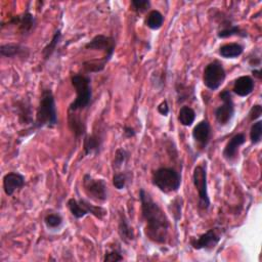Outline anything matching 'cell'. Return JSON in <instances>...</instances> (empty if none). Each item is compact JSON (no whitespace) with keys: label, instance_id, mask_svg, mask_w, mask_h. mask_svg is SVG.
<instances>
[{"label":"cell","instance_id":"cell-11","mask_svg":"<svg viewBox=\"0 0 262 262\" xmlns=\"http://www.w3.org/2000/svg\"><path fill=\"white\" fill-rule=\"evenodd\" d=\"M221 239L220 230L216 227L208 229L205 233H202L198 237L190 238V246L194 250L212 251L216 248Z\"/></svg>","mask_w":262,"mask_h":262},{"label":"cell","instance_id":"cell-2","mask_svg":"<svg viewBox=\"0 0 262 262\" xmlns=\"http://www.w3.org/2000/svg\"><path fill=\"white\" fill-rule=\"evenodd\" d=\"M57 124L58 116L53 92L50 88H43L36 110L35 123L32 129H42L44 127L53 128Z\"/></svg>","mask_w":262,"mask_h":262},{"label":"cell","instance_id":"cell-22","mask_svg":"<svg viewBox=\"0 0 262 262\" xmlns=\"http://www.w3.org/2000/svg\"><path fill=\"white\" fill-rule=\"evenodd\" d=\"M118 233L122 242L125 244H130L135 239V233L130 225L129 219L124 212H120L119 214V222H118Z\"/></svg>","mask_w":262,"mask_h":262},{"label":"cell","instance_id":"cell-16","mask_svg":"<svg viewBox=\"0 0 262 262\" xmlns=\"http://www.w3.org/2000/svg\"><path fill=\"white\" fill-rule=\"evenodd\" d=\"M191 136L201 148H206L212 137V129L208 120L200 121L192 129Z\"/></svg>","mask_w":262,"mask_h":262},{"label":"cell","instance_id":"cell-28","mask_svg":"<svg viewBox=\"0 0 262 262\" xmlns=\"http://www.w3.org/2000/svg\"><path fill=\"white\" fill-rule=\"evenodd\" d=\"M44 224L49 230H55L59 229L63 224V218L60 213L54 212V213H48L45 215Z\"/></svg>","mask_w":262,"mask_h":262},{"label":"cell","instance_id":"cell-12","mask_svg":"<svg viewBox=\"0 0 262 262\" xmlns=\"http://www.w3.org/2000/svg\"><path fill=\"white\" fill-rule=\"evenodd\" d=\"M6 24L7 26L15 27L21 36H28L35 30L37 26V20L33 13L25 11L20 14L10 17L6 21Z\"/></svg>","mask_w":262,"mask_h":262},{"label":"cell","instance_id":"cell-5","mask_svg":"<svg viewBox=\"0 0 262 262\" xmlns=\"http://www.w3.org/2000/svg\"><path fill=\"white\" fill-rule=\"evenodd\" d=\"M208 175L206 162L196 165L192 171V183L198 191L199 208L203 211H207L210 208L211 201L208 193Z\"/></svg>","mask_w":262,"mask_h":262},{"label":"cell","instance_id":"cell-3","mask_svg":"<svg viewBox=\"0 0 262 262\" xmlns=\"http://www.w3.org/2000/svg\"><path fill=\"white\" fill-rule=\"evenodd\" d=\"M71 83L75 89L76 97L70 103L68 111L81 112L90 107L93 101L91 78L86 74L72 73Z\"/></svg>","mask_w":262,"mask_h":262},{"label":"cell","instance_id":"cell-34","mask_svg":"<svg viewBox=\"0 0 262 262\" xmlns=\"http://www.w3.org/2000/svg\"><path fill=\"white\" fill-rule=\"evenodd\" d=\"M172 215L174 217V220L177 222L181 218V212H182V199L180 196L175 198L172 203Z\"/></svg>","mask_w":262,"mask_h":262},{"label":"cell","instance_id":"cell-37","mask_svg":"<svg viewBox=\"0 0 262 262\" xmlns=\"http://www.w3.org/2000/svg\"><path fill=\"white\" fill-rule=\"evenodd\" d=\"M157 111L159 114H161L162 116H168V114L170 113V107H169V104H168V101L165 99L163 100L162 102H160L157 106Z\"/></svg>","mask_w":262,"mask_h":262},{"label":"cell","instance_id":"cell-20","mask_svg":"<svg viewBox=\"0 0 262 262\" xmlns=\"http://www.w3.org/2000/svg\"><path fill=\"white\" fill-rule=\"evenodd\" d=\"M0 54L2 57L27 58L30 54V49L18 43H5L0 46Z\"/></svg>","mask_w":262,"mask_h":262},{"label":"cell","instance_id":"cell-25","mask_svg":"<svg viewBox=\"0 0 262 262\" xmlns=\"http://www.w3.org/2000/svg\"><path fill=\"white\" fill-rule=\"evenodd\" d=\"M195 112L194 110L189 105H182L178 111V122L184 126L189 127L191 126L195 121Z\"/></svg>","mask_w":262,"mask_h":262},{"label":"cell","instance_id":"cell-40","mask_svg":"<svg viewBox=\"0 0 262 262\" xmlns=\"http://www.w3.org/2000/svg\"><path fill=\"white\" fill-rule=\"evenodd\" d=\"M252 75L254 76V78L258 79V80H261V77H262V72H261V69L258 68V69H253L252 70Z\"/></svg>","mask_w":262,"mask_h":262},{"label":"cell","instance_id":"cell-26","mask_svg":"<svg viewBox=\"0 0 262 262\" xmlns=\"http://www.w3.org/2000/svg\"><path fill=\"white\" fill-rule=\"evenodd\" d=\"M60 39H61V31H60V29H57L55 31V33L53 34L49 43H47L46 46L42 49V56H43L44 60H48L51 57V55L55 51L58 43L60 42Z\"/></svg>","mask_w":262,"mask_h":262},{"label":"cell","instance_id":"cell-30","mask_svg":"<svg viewBox=\"0 0 262 262\" xmlns=\"http://www.w3.org/2000/svg\"><path fill=\"white\" fill-rule=\"evenodd\" d=\"M249 135H250V141L252 142V144L256 145L260 143L262 139V121L261 120L255 121L252 124Z\"/></svg>","mask_w":262,"mask_h":262},{"label":"cell","instance_id":"cell-21","mask_svg":"<svg viewBox=\"0 0 262 262\" xmlns=\"http://www.w3.org/2000/svg\"><path fill=\"white\" fill-rule=\"evenodd\" d=\"M255 88V81L251 76L244 75L235 79L233 86H232V92L235 93L237 96L246 97L250 95Z\"/></svg>","mask_w":262,"mask_h":262},{"label":"cell","instance_id":"cell-19","mask_svg":"<svg viewBox=\"0 0 262 262\" xmlns=\"http://www.w3.org/2000/svg\"><path fill=\"white\" fill-rule=\"evenodd\" d=\"M232 36L246 38L248 37V33L238 25H234L230 18H225L220 23L219 29L217 31V37L220 39H225Z\"/></svg>","mask_w":262,"mask_h":262},{"label":"cell","instance_id":"cell-9","mask_svg":"<svg viewBox=\"0 0 262 262\" xmlns=\"http://www.w3.org/2000/svg\"><path fill=\"white\" fill-rule=\"evenodd\" d=\"M219 99L222 103L215 108L214 117L218 125L226 126L231 122L235 113L232 94L228 89H223L219 93Z\"/></svg>","mask_w":262,"mask_h":262},{"label":"cell","instance_id":"cell-14","mask_svg":"<svg viewBox=\"0 0 262 262\" xmlns=\"http://www.w3.org/2000/svg\"><path fill=\"white\" fill-rule=\"evenodd\" d=\"M246 142V135L245 133H236L234 134L225 144L222 150L223 159L228 163H233L236 161L238 157L239 147Z\"/></svg>","mask_w":262,"mask_h":262},{"label":"cell","instance_id":"cell-35","mask_svg":"<svg viewBox=\"0 0 262 262\" xmlns=\"http://www.w3.org/2000/svg\"><path fill=\"white\" fill-rule=\"evenodd\" d=\"M124 260V257L122 256L121 252L118 249H110L105 252L104 257H103V261H112V262H116V261H122Z\"/></svg>","mask_w":262,"mask_h":262},{"label":"cell","instance_id":"cell-13","mask_svg":"<svg viewBox=\"0 0 262 262\" xmlns=\"http://www.w3.org/2000/svg\"><path fill=\"white\" fill-rule=\"evenodd\" d=\"M104 141V131L101 128L94 129L92 133L85 134L83 137V151L85 156L97 155L102 148Z\"/></svg>","mask_w":262,"mask_h":262},{"label":"cell","instance_id":"cell-36","mask_svg":"<svg viewBox=\"0 0 262 262\" xmlns=\"http://www.w3.org/2000/svg\"><path fill=\"white\" fill-rule=\"evenodd\" d=\"M262 115V106L261 104H254L252 105V107L250 108L249 113H248V117H249V120L252 121V122H255L257 121Z\"/></svg>","mask_w":262,"mask_h":262},{"label":"cell","instance_id":"cell-32","mask_svg":"<svg viewBox=\"0 0 262 262\" xmlns=\"http://www.w3.org/2000/svg\"><path fill=\"white\" fill-rule=\"evenodd\" d=\"M189 86H185L183 84H177L176 92H177V99L178 102H183L187 100L190 96H193V90H189Z\"/></svg>","mask_w":262,"mask_h":262},{"label":"cell","instance_id":"cell-17","mask_svg":"<svg viewBox=\"0 0 262 262\" xmlns=\"http://www.w3.org/2000/svg\"><path fill=\"white\" fill-rule=\"evenodd\" d=\"M26 185V178L19 172H8L3 176V190L6 195L11 196L15 191Z\"/></svg>","mask_w":262,"mask_h":262},{"label":"cell","instance_id":"cell-10","mask_svg":"<svg viewBox=\"0 0 262 262\" xmlns=\"http://www.w3.org/2000/svg\"><path fill=\"white\" fill-rule=\"evenodd\" d=\"M84 47L88 50L103 52V57L110 61L115 53L116 39L112 36L97 34L90 41H88Z\"/></svg>","mask_w":262,"mask_h":262},{"label":"cell","instance_id":"cell-29","mask_svg":"<svg viewBox=\"0 0 262 262\" xmlns=\"http://www.w3.org/2000/svg\"><path fill=\"white\" fill-rule=\"evenodd\" d=\"M129 151L127 149H125L124 147H119L116 149L115 151V156H114V160L112 163V167L115 170H118L119 168H121L124 164L127 163V161L129 160Z\"/></svg>","mask_w":262,"mask_h":262},{"label":"cell","instance_id":"cell-24","mask_svg":"<svg viewBox=\"0 0 262 262\" xmlns=\"http://www.w3.org/2000/svg\"><path fill=\"white\" fill-rule=\"evenodd\" d=\"M164 20H165V17L163 15V13L161 11H159L158 9H152L146 14V16L144 18V25L148 29L156 31V30H159L162 28Z\"/></svg>","mask_w":262,"mask_h":262},{"label":"cell","instance_id":"cell-8","mask_svg":"<svg viewBox=\"0 0 262 262\" xmlns=\"http://www.w3.org/2000/svg\"><path fill=\"white\" fill-rule=\"evenodd\" d=\"M226 72L223 64L215 59L209 62L203 72V83L211 91L217 90L224 82Z\"/></svg>","mask_w":262,"mask_h":262},{"label":"cell","instance_id":"cell-27","mask_svg":"<svg viewBox=\"0 0 262 262\" xmlns=\"http://www.w3.org/2000/svg\"><path fill=\"white\" fill-rule=\"evenodd\" d=\"M108 60L103 56L99 59H89L82 63V68L86 73H99L104 70Z\"/></svg>","mask_w":262,"mask_h":262},{"label":"cell","instance_id":"cell-15","mask_svg":"<svg viewBox=\"0 0 262 262\" xmlns=\"http://www.w3.org/2000/svg\"><path fill=\"white\" fill-rule=\"evenodd\" d=\"M12 107L14 110V113L17 116L18 122L25 126L32 125V128H33L35 120H33L32 105H31L30 100L27 98L16 99L13 101Z\"/></svg>","mask_w":262,"mask_h":262},{"label":"cell","instance_id":"cell-18","mask_svg":"<svg viewBox=\"0 0 262 262\" xmlns=\"http://www.w3.org/2000/svg\"><path fill=\"white\" fill-rule=\"evenodd\" d=\"M68 126L77 140L87 133L86 121L78 112L68 111Z\"/></svg>","mask_w":262,"mask_h":262},{"label":"cell","instance_id":"cell-23","mask_svg":"<svg viewBox=\"0 0 262 262\" xmlns=\"http://www.w3.org/2000/svg\"><path fill=\"white\" fill-rule=\"evenodd\" d=\"M244 45L238 42H231L221 45L218 49V53L223 58H236L244 52Z\"/></svg>","mask_w":262,"mask_h":262},{"label":"cell","instance_id":"cell-4","mask_svg":"<svg viewBox=\"0 0 262 262\" xmlns=\"http://www.w3.org/2000/svg\"><path fill=\"white\" fill-rule=\"evenodd\" d=\"M151 183L164 193L176 192L181 185V173L174 167H159L151 173Z\"/></svg>","mask_w":262,"mask_h":262},{"label":"cell","instance_id":"cell-7","mask_svg":"<svg viewBox=\"0 0 262 262\" xmlns=\"http://www.w3.org/2000/svg\"><path fill=\"white\" fill-rule=\"evenodd\" d=\"M82 186L85 194L92 201L102 203L107 200V184L102 178H94L89 173L83 175Z\"/></svg>","mask_w":262,"mask_h":262},{"label":"cell","instance_id":"cell-31","mask_svg":"<svg viewBox=\"0 0 262 262\" xmlns=\"http://www.w3.org/2000/svg\"><path fill=\"white\" fill-rule=\"evenodd\" d=\"M129 181V174L127 172H114L113 175V185L116 189L118 190H122L127 186V183Z\"/></svg>","mask_w":262,"mask_h":262},{"label":"cell","instance_id":"cell-33","mask_svg":"<svg viewBox=\"0 0 262 262\" xmlns=\"http://www.w3.org/2000/svg\"><path fill=\"white\" fill-rule=\"evenodd\" d=\"M131 9L136 13H143L150 8L149 0H131L130 2Z\"/></svg>","mask_w":262,"mask_h":262},{"label":"cell","instance_id":"cell-6","mask_svg":"<svg viewBox=\"0 0 262 262\" xmlns=\"http://www.w3.org/2000/svg\"><path fill=\"white\" fill-rule=\"evenodd\" d=\"M67 207L70 211V213L76 218V219H81L85 217L86 215H92L95 218L102 220L104 216L106 215L107 211L101 206L93 205L90 202L84 200V199H75L71 198L67 202Z\"/></svg>","mask_w":262,"mask_h":262},{"label":"cell","instance_id":"cell-38","mask_svg":"<svg viewBox=\"0 0 262 262\" xmlns=\"http://www.w3.org/2000/svg\"><path fill=\"white\" fill-rule=\"evenodd\" d=\"M123 133H124V136L126 138H133L136 136V131L133 127L131 126H124V129H123Z\"/></svg>","mask_w":262,"mask_h":262},{"label":"cell","instance_id":"cell-39","mask_svg":"<svg viewBox=\"0 0 262 262\" xmlns=\"http://www.w3.org/2000/svg\"><path fill=\"white\" fill-rule=\"evenodd\" d=\"M248 62L251 67H253L254 69H257V67L259 68L260 64H261V58H260L259 55L258 56H253V57H250L248 59Z\"/></svg>","mask_w":262,"mask_h":262},{"label":"cell","instance_id":"cell-1","mask_svg":"<svg viewBox=\"0 0 262 262\" xmlns=\"http://www.w3.org/2000/svg\"><path fill=\"white\" fill-rule=\"evenodd\" d=\"M139 201L145 236L155 244H166L171 227L166 213L144 188L139 189Z\"/></svg>","mask_w":262,"mask_h":262}]
</instances>
